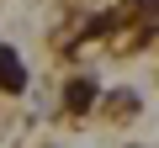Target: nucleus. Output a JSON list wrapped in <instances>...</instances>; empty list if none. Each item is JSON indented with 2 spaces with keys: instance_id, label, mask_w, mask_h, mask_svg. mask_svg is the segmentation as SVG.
Instances as JSON below:
<instances>
[{
  "instance_id": "nucleus-2",
  "label": "nucleus",
  "mask_w": 159,
  "mask_h": 148,
  "mask_svg": "<svg viewBox=\"0 0 159 148\" xmlns=\"http://www.w3.org/2000/svg\"><path fill=\"white\" fill-rule=\"evenodd\" d=\"M90 101H96V85H90V80H74V90H69V106L80 111V106H90Z\"/></svg>"
},
{
  "instance_id": "nucleus-1",
  "label": "nucleus",
  "mask_w": 159,
  "mask_h": 148,
  "mask_svg": "<svg viewBox=\"0 0 159 148\" xmlns=\"http://www.w3.org/2000/svg\"><path fill=\"white\" fill-rule=\"evenodd\" d=\"M21 85H27V74H21V58H16L11 48H0V90H11V95H16Z\"/></svg>"
}]
</instances>
